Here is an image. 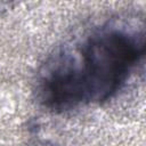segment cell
Listing matches in <instances>:
<instances>
[{
	"label": "cell",
	"mask_w": 146,
	"mask_h": 146,
	"mask_svg": "<svg viewBox=\"0 0 146 146\" xmlns=\"http://www.w3.org/2000/svg\"><path fill=\"white\" fill-rule=\"evenodd\" d=\"M144 51L143 35L122 30H103L78 50L58 55L42 80L46 104L68 108L84 100H105L124 82Z\"/></svg>",
	"instance_id": "6da1fadb"
}]
</instances>
